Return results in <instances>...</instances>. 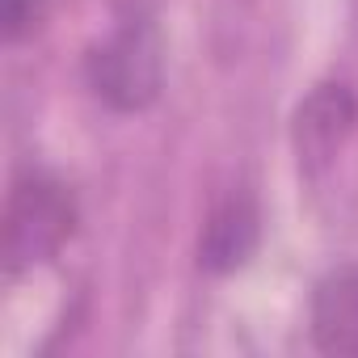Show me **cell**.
I'll return each mask as SVG.
<instances>
[{
	"label": "cell",
	"instance_id": "cell-1",
	"mask_svg": "<svg viewBox=\"0 0 358 358\" xmlns=\"http://www.w3.org/2000/svg\"><path fill=\"white\" fill-rule=\"evenodd\" d=\"M76 228V203L55 177H26L9 194L5 211V253L13 270L51 262Z\"/></svg>",
	"mask_w": 358,
	"mask_h": 358
},
{
	"label": "cell",
	"instance_id": "cell-2",
	"mask_svg": "<svg viewBox=\"0 0 358 358\" xmlns=\"http://www.w3.org/2000/svg\"><path fill=\"white\" fill-rule=\"evenodd\" d=\"M89 80L114 110H143L160 89V38L148 17H127L93 55Z\"/></svg>",
	"mask_w": 358,
	"mask_h": 358
},
{
	"label": "cell",
	"instance_id": "cell-3",
	"mask_svg": "<svg viewBox=\"0 0 358 358\" xmlns=\"http://www.w3.org/2000/svg\"><path fill=\"white\" fill-rule=\"evenodd\" d=\"M358 122L354 97L341 85H320L295 114V152L303 169H316L337 156V148L350 139Z\"/></svg>",
	"mask_w": 358,
	"mask_h": 358
},
{
	"label": "cell",
	"instance_id": "cell-4",
	"mask_svg": "<svg viewBox=\"0 0 358 358\" xmlns=\"http://www.w3.org/2000/svg\"><path fill=\"white\" fill-rule=\"evenodd\" d=\"M312 337L324 354H358V266L320 282L312 299Z\"/></svg>",
	"mask_w": 358,
	"mask_h": 358
},
{
	"label": "cell",
	"instance_id": "cell-5",
	"mask_svg": "<svg viewBox=\"0 0 358 358\" xmlns=\"http://www.w3.org/2000/svg\"><path fill=\"white\" fill-rule=\"evenodd\" d=\"M253 241H257V215L245 199H228L211 224H207V236H203V266L211 270H236L249 253H253Z\"/></svg>",
	"mask_w": 358,
	"mask_h": 358
},
{
	"label": "cell",
	"instance_id": "cell-6",
	"mask_svg": "<svg viewBox=\"0 0 358 358\" xmlns=\"http://www.w3.org/2000/svg\"><path fill=\"white\" fill-rule=\"evenodd\" d=\"M38 26V0H5V34L22 38Z\"/></svg>",
	"mask_w": 358,
	"mask_h": 358
}]
</instances>
